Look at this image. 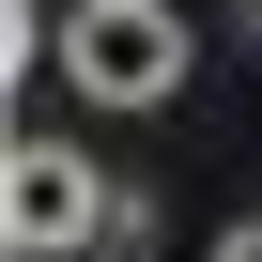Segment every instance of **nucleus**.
Returning <instances> with one entry per match:
<instances>
[{"label":"nucleus","mask_w":262,"mask_h":262,"mask_svg":"<svg viewBox=\"0 0 262 262\" xmlns=\"http://www.w3.org/2000/svg\"><path fill=\"white\" fill-rule=\"evenodd\" d=\"M247 16H262V0H247Z\"/></svg>","instance_id":"obj_4"},{"label":"nucleus","mask_w":262,"mask_h":262,"mask_svg":"<svg viewBox=\"0 0 262 262\" xmlns=\"http://www.w3.org/2000/svg\"><path fill=\"white\" fill-rule=\"evenodd\" d=\"M0 231H16V262H77V247H123V231H139V201H123L77 139H16V170H0Z\"/></svg>","instance_id":"obj_1"},{"label":"nucleus","mask_w":262,"mask_h":262,"mask_svg":"<svg viewBox=\"0 0 262 262\" xmlns=\"http://www.w3.org/2000/svg\"><path fill=\"white\" fill-rule=\"evenodd\" d=\"M62 77L93 108H170L185 93V16L170 0H77L62 16Z\"/></svg>","instance_id":"obj_2"},{"label":"nucleus","mask_w":262,"mask_h":262,"mask_svg":"<svg viewBox=\"0 0 262 262\" xmlns=\"http://www.w3.org/2000/svg\"><path fill=\"white\" fill-rule=\"evenodd\" d=\"M216 262H262V231H216Z\"/></svg>","instance_id":"obj_3"}]
</instances>
